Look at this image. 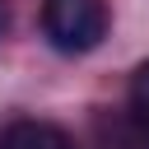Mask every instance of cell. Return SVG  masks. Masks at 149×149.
Wrapping results in <instances>:
<instances>
[{"instance_id":"1","label":"cell","mask_w":149,"mask_h":149,"mask_svg":"<svg viewBox=\"0 0 149 149\" xmlns=\"http://www.w3.org/2000/svg\"><path fill=\"white\" fill-rule=\"evenodd\" d=\"M42 33L61 56H84L107 37V0H42Z\"/></svg>"},{"instance_id":"2","label":"cell","mask_w":149,"mask_h":149,"mask_svg":"<svg viewBox=\"0 0 149 149\" xmlns=\"http://www.w3.org/2000/svg\"><path fill=\"white\" fill-rule=\"evenodd\" d=\"M0 149H74L70 135L51 121H14L0 135Z\"/></svg>"},{"instance_id":"3","label":"cell","mask_w":149,"mask_h":149,"mask_svg":"<svg viewBox=\"0 0 149 149\" xmlns=\"http://www.w3.org/2000/svg\"><path fill=\"white\" fill-rule=\"evenodd\" d=\"M126 116H130V126L149 140V61L144 65H135V74H130V93H126Z\"/></svg>"},{"instance_id":"4","label":"cell","mask_w":149,"mask_h":149,"mask_svg":"<svg viewBox=\"0 0 149 149\" xmlns=\"http://www.w3.org/2000/svg\"><path fill=\"white\" fill-rule=\"evenodd\" d=\"M5 28H9V0H0V37H5Z\"/></svg>"}]
</instances>
